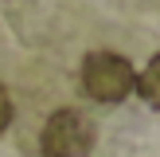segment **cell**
Here are the masks:
<instances>
[{"mask_svg":"<svg viewBox=\"0 0 160 157\" xmlns=\"http://www.w3.org/2000/svg\"><path fill=\"white\" fill-rule=\"evenodd\" d=\"M133 83H137V71L125 55L113 51H94L86 55L82 63V86L94 102H121L133 94Z\"/></svg>","mask_w":160,"mask_h":157,"instance_id":"cell-1","label":"cell"},{"mask_svg":"<svg viewBox=\"0 0 160 157\" xmlns=\"http://www.w3.org/2000/svg\"><path fill=\"white\" fill-rule=\"evenodd\" d=\"M47 157H86L94 145V122L82 110H55L43 126V138H39Z\"/></svg>","mask_w":160,"mask_h":157,"instance_id":"cell-2","label":"cell"},{"mask_svg":"<svg viewBox=\"0 0 160 157\" xmlns=\"http://www.w3.org/2000/svg\"><path fill=\"white\" fill-rule=\"evenodd\" d=\"M133 90H137L141 98L148 102V106H156V110H160V55H152V59H148V67L137 75Z\"/></svg>","mask_w":160,"mask_h":157,"instance_id":"cell-3","label":"cell"},{"mask_svg":"<svg viewBox=\"0 0 160 157\" xmlns=\"http://www.w3.org/2000/svg\"><path fill=\"white\" fill-rule=\"evenodd\" d=\"M12 118H16V106H12V94H8V86H0V133L12 126Z\"/></svg>","mask_w":160,"mask_h":157,"instance_id":"cell-4","label":"cell"}]
</instances>
